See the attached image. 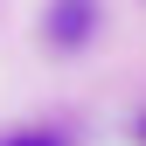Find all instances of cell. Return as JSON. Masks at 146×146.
<instances>
[{
	"instance_id": "1",
	"label": "cell",
	"mask_w": 146,
	"mask_h": 146,
	"mask_svg": "<svg viewBox=\"0 0 146 146\" xmlns=\"http://www.w3.org/2000/svg\"><path fill=\"white\" fill-rule=\"evenodd\" d=\"M84 28H90V0H63V7L49 14V35H56V42H84Z\"/></svg>"
},
{
	"instance_id": "2",
	"label": "cell",
	"mask_w": 146,
	"mask_h": 146,
	"mask_svg": "<svg viewBox=\"0 0 146 146\" xmlns=\"http://www.w3.org/2000/svg\"><path fill=\"white\" fill-rule=\"evenodd\" d=\"M21 146H49V139H21Z\"/></svg>"
},
{
	"instance_id": "3",
	"label": "cell",
	"mask_w": 146,
	"mask_h": 146,
	"mask_svg": "<svg viewBox=\"0 0 146 146\" xmlns=\"http://www.w3.org/2000/svg\"><path fill=\"white\" fill-rule=\"evenodd\" d=\"M139 132H146V125H139Z\"/></svg>"
}]
</instances>
